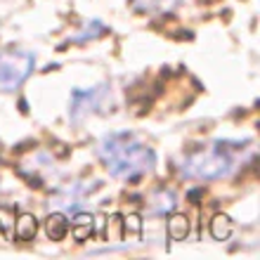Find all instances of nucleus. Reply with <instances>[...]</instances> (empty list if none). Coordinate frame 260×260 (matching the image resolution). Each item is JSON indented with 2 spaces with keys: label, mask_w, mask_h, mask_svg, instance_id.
I'll use <instances>...</instances> for the list:
<instances>
[{
  "label": "nucleus",
  "mask_w": 260,
  "mask_h": 260,
  "mask_svg": "<svg viewBox=\"0 0 260 260\" xmlns=\"http://www.w3.org/2000/svg\"><path fill=\"white\" fill-rule=\"evenodd\" d=\"M97 154L111 178L137 180L154 171L156 156L149 144L135 133H109L97 144Z\"/></svg>",
  "instance_id": "f257e3e1"
},
{
  "label": "nucleus",
  "mask_w": 260,
  "mask_h": 260,
  "mask_svg": "<svg viewBox=\"0 0 260 260\" xmlns=\"http://www.w3.org/2000/svg\"><path fill=\"white\" fill-rule=\"evenodd\" d=\"M239 166H237V156L230 149V142H215L211 147L192 151L180 164L182 175L192 180H225Z\"/></svg>",
  "instance_id": "f03ea898"
},
{
  "label": "nucleus",
  "mask_w": 260,
  "mask_h": 260,
  "mask_svg": "<svg viewBox=\"0 0 260 260\" xmlns=\"http://www.w3.org/2000/svg\"><path fill=\"white\" fill-rule=\"evenodd\" d=\"M36 67V55L28 50L0 52V92H14L24 85Z\"/></svg>",
  "instance_id": "7ed1b4c3"
},
{
  "label": "nucleus",
  "mask_w": 260,
  "mask_h": 260,
  "mask_svg": "<svg viewBox=\"0 0 260 260\" xmlns=\"http://www.w3.org/2000/svg\"><path fill=\"white\" fill-rule=\"evenodd\" d=\"M109 102V90L107 85H97V88L88 90H74L71 95V104H69V118L74 123H81L90 114L102 111V107Z\"/></svg>",
  "instance_id": "20e7f679"
},
{
  "label": "nucleus",
  "mask_w": 260,
  "mask_h": 260,
  "mask_svg": "<svg viewBox=\"0 0 260 260\" xmlns=\"http://www.w3.org/2000/svg\"><path fill=\"white\" fill-rule=\"evenodd\" d=\"M133 5L144 14H168L180 5V0H133Z\"/></svg>",
  "instance_id": "39448f33"
},
{
  "label": "nucleus",
  "mask_w": 260,
  "mask_h": 260,
  "mask_svg": "<svg viewBox=\"0 0 260 260\" xmlns=\"http://www.w3.org/2000/svg\"><path fill=\"white\" fill-rule=\"evenodd\" d=\"M149 204H151V211L154 213L166 215V213H173V208H175V204H178V199H175V194H173L171 189H158V192L151 194Z\"/></svg>",
  "instance_id": "423d86ee"
},
{
  "label": "nucleus",
  "mask_w": 260,
  "mask_h": 260,
  "mask_svg": "<svg viewBox=\"0 0 260 260\" xmlns=\"http://www.w3.org/2000/svg\"><path fill=\"white\" fill-rule=\"evenodd\" d=\"M67 230H69V222H67V218H64L62 213H52V215L45 220V232H48V237L52 241L64 239Z\"/></svg>",
  "instance_id": "0eeeda50"
},
{
  "label": "nucleus",
  "mask_w": 260,
  "mask_h": 260,
  "mask_svg": "<svg viewBox=\"0 0 260 260\" xmlns=\"http://www.w3.org/2000/svg\"><path fill=\"white\" fill-rule=\"evenodd\" d=\"M14 234L19 237V239H34V234H36V218L31 215V213H24V215H19L17 218V222H14Z\"/></svg>",
  "instance_id": "6e6552de"
},
{
  "label": "nucleus",
  "mask_w": 260,
  "mask_h": 260,
  "mask_svg": "<svg viewBox=\"0 0 260 260\" xmlns=\"http://www.w3.org/2000/svg\"><path fill=\"white\" fill-rule=\"evenodd\" d=\"M168 234H171L173 239H185L187 234H189V220H187V215H171V220H168Z\"/></svg>",
  "instance_id": "1a4fd4ad"
},
{
  "label": "nucleus",
  "mask_w": 260,
  "mask_h": 260,
  "mask_svg": "<svg viewBox=\"0 0 260 260\" xmlns=\"http://www.w3.org/2000/svg\"><path fill=\"white\" fill-rule=\"evenodd\" d=\"M211 234L218 241L227 239V237L232 234V220L227 218V215H215V218L211 220Z\"/></svg>",
  "instance_id": "9d476101"
},
{
  "label": "nucleus",
  "mask_w": 260,
  "mask_h": 260,
  "mask_svg": "<svg viewBox=\"0 0 260 260\" xmlns=\"http://www.w3.org/2000/svg\"><path fill=\"white\" fill-rule=\"evenodd\" d=\"M102 34H104V24L102 21H97V19H92L90 24H85V28L78 31V36H74L71 41L74 43H85V41H92V38H100Z\"/></svg>",
  "instance_id": "9b49d317"
},
{
  "label": "nucleus",
  "mask_w": 260,
  "mask_h": 260,
  "mask_svg": "<svg viewBox=\"0 0 260 260\" xmlns=\"http://www.w3.org/2000/svg\"><path fill=\"white\" fill-rule=\"evenodd\" d=\"M74 232L78 239H85L90 232H92V215H88V213H76V218H74Z\"/></svg>",
  "instance_id": "f8f14e48"
}]
</instances>
